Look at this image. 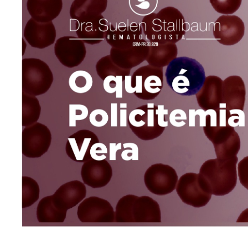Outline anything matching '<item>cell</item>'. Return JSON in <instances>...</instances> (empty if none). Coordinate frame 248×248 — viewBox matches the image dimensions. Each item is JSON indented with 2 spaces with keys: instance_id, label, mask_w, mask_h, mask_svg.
<instances>
[{
  "instance_id": "d4e9b609",
  "label": "cell",
  "mask_w": 248,
  "mask_h": 248,
  "mask_svg": "<svg viewBox=\"0 0 248 248\" xmlns=\"http://www.w3.org/2000/svg\"><path fill=\"white\" fill-rule=\"evenodd\" d=\"M108 6V0H74L70 8V18L80 21L102 15Z\"/></svg>"
},
{
  "instance_id": "83f0119b",
  "label": "cell",
  "mask_w": 248,
  "mask_h": 248,
  "mask_svg": "<svg viewBox=\"0 0 248 248\" xmlns=\"http://www.w3.org/2000/svg\"><path fill=\"white\" fill-rule=\"evenodd\" d=\"M67 211L60 209L53 203L52 196L40 200L37 208V217L39 222H64Z\"/></svg>"
},
{
  "instance_id": "1f68e13d",
  "label": "cell",
  "mask_w": 248,
  "mask_h": 248,
  "mask_svg": "<svg viewBox=\"0 0 248 248\" xmlns=\"http://www.w3.org/2000/svg\"><path fill=\"white\" fill-rule=\"evenodd\" d=\"M39 186L36 181L28 176L22 177V208L31 206L39 198Z\"/></svg>"
},
{
  "instance_id": "ba28073f",
  "label": "cell",
  "mask_w": 248,
  "mask_h": 248,
  "mask_svg": "<svg viewBox=\"0 0 248 248\" xmlns=\"http://www.w3.org/2000/svg\"><path fill=\"white\" fill-rule=\"evenodd\" d=\"M51 133L47 125L36 123L22 131V154L28 158H39L51 144Z\"/></svg>"
},
{
  "instance_id": "5b68a950",
  "label": "cell",
  "mask_w": 248,
  "mask_h": 248,
  "mask_svg": "<svg viewBox=\"0 0 248 248\" xmlns=\"http://www.w3.org/2000/svg\"><path fill=\"white\" fill-rule=\"evenodd\" d=\"M164 87V69L148 64L125 77L126 92L141 100L155 99Z\"/></svg>"
},
{
  "instance_id": "e0dca14e",
  "label": "cell",
  "mask_w": 248,
  "mask_h": 248,
  "mask_svg": "<svg viewBox=\"0 0 248 248\" xmlns=\"http://www.w3.org/2000/svg\"><path fill=\"white\" fill-rule=\"evenodd\" d=\"M246 89L244 80L239 76H231L223 80L222 105L220 108L229 110L244 111Z\"/></svg>"
},
{
  "instance_id": "60d3db41",
  "label": "cell",
  "mask_w": 248,
  "mask_h": 248,
  "mask_svg": "<svg viewBox=\"0 0 248 248\" xmlns=\"http://www.w3.org/2000/svg\"><path fill=\"white\" fill-rule=\"evenodd\" d=\"M187 116L183 110L177 109L172 111L169 115L170 124L176 127H181L185 124Z\"/></svg>"
},
{
  "instance_id": "7bdbcfd3",
  "label": "cell",
  "mask_w": 248,
  "mask_h": 248,
  "mask_svg": "<svg viewBox=\"0 0 248 248\" xmlns=\"http://www.w3.org/2000/svg\"><path fill=\"white\" fill-rule=\"evenodd\" d=\"M121 149V143H110V158L111 161L116 160V153L119 150Z\"/></svg>"
},
{
  "instance_id": "f1b7e54d",
  "label": "cell",
  "mask_w": 248,
  "mask_h": 248,
  "mask_svg": "<svg viewBox=\"0 0 248 248\" xmlns=\"http://www.w3.org/2000/svg\"><path fill=\"white\" fill-rule=\"evenodd\" d=\"M41 106L35 96L22 93V126L31 125L36 123L41 114Z\"/></svg>"
},
{
  "instance_id": "30bf717a",
  "label": "cell",
  "mask_w": 248,
  "mask_h": 248,
  "mask_svg": "<svg viewBox=\"0 0 248 248\" xmlns=\"http://www.w3.org/2000/svg\"><path fill=\"white\" fill-rule=\"evenodd\" d=\"M54 53L64 66L72 68L83 63L87 50L82 39L74 36H64L55 42Z\"/></svg>"
},
{
  "instance_id": "d6a6232c",
  "label": "cell",
  "mask_w": 248,
  "mask_h": 248,
  "mask_svg": "<svg viewBox=\"0 0 248 248\" xmlns=\"http://www.w3.org/2000/svg\"><path fill=\"white\" fill-rule=\"evenodd\" d=\"M137 196L128 195L121 198L116 206V222H132L131 212L133 202Z\"/></svg>"
},
{
  "instance_id": "9a60e30c",
  "label": "cell",
  "mask_w": 248,
  "mask_h": 248,
  "mask_svg": "<svg viewBox=\"0 0 248 248\" xmlns=\"http://www.w3.org/2000/svg\"><path fill=\"white\" fill-rule=\"evenodd\" d=\"M24 37L32 47L42 49L54 44L57 31L52 22H39L32 18L25 25Z\"/></svg>"
},
{
  "instance_id": "7c38bea8",
  "label": "cell",
  "mask_w": 248,
  "mask_h": 248,
  "mask_svg": "<svg viewBox=\"0 0 248 248\" xmlns=\"http://www.w3.org/2000/svg\"><path fill=\"white\" fill-rule=\"evenodd\" d=\"M244 22L235 15H222L217 19L214 27L215 39L225 46L239 43L245 35Z\"/></svg>"
},
{
  "instance_id": "3957f363",
  "label": "cell",
  "mask_w": 248,
  "mask_h": 248,
  "mask_svg": "<svg viewBox=\"0 0 248 248\" xmlns=\"http://www.w3.org/2000/svg\"><path fill=\"white\" fill-rule=\"evenodd\" d=\"M237 156L225 162H220L217 158L206 161L198 174L202 188L216 196L231 193L237 185Z\"/></svg>"
},
{
  "instance_id": "ffe728a7",
  "label": "cell",
  "mask_w": 248,
  "mask_h": 248,
  "mask_svg": "<svg viewBox=\"0 0 248 248\" xmlns=\"http://www.w3.org/2000/svg\"><path fill=\"white\" fill-rule=\"evenodd\" d=\"M164 25L167 42L177 43L183 39L187 26L185 18L179 9L166 7L157 13Z\"/></svg>"
},
{
  "instance_id": "b9f144b4",
  "label": "cell",
  "mask_w": 248,
  "mask_h": 248,
  "mask_svg": "<svg viewBox=\"0 0 248 248\" xmlns=\"http://www.w3.org/2000/svg\"><path fill=\"white\" fill-rule=\"evenodd\" d=\"M108 151L105 144L102 143H96L90 149V154L92 158L96 160H103L106 158L105 154H107Z\"/></svg>"
},
{
  "instance_id": "4dcf8cb0",
  "label": "cell",
  "mask_w": 248,
  "mask_h": 248,
  "mask_svg": "<svg viewBox=\"0 0 248 248\" xmlns=\"http://www.w3.org/2000/svg\"><path fill=\"white\" fill-rule=\"evenodd\" d=\"M93 79L92 76L84 70L75 72L69 79V87L75 93L83 94L92 89Z\"/></svg>"
},
{
  "instance_id": "f6af8a7d",
  "label": "cell",
  "mask_w": 248,
  "mask_h": 248,
  "mask_svg": "<svg viewBox=\"0 0 248 248\" xmlns=\"http://www.w3.org/2000/svg\"><path fill=\"white\" fill-rule=\"evenodd\" d=\"M25 42H24V40L23 39V55H24V53L25 52V48L27 47V44H25Z\"/></svg>"
},
{
  "instance_id": "f35d334b",
  "label": "cell",
  "mask_w": 248,
  "mask_h": 248,
  "mask_svg": "<svg viewBox=\"0 0 248 248\" xmlns=\"http://www.w3.org/2000/svg\"><path fill=\"white\" fill-rule=\"evenodd\" d=\"M124 151L121 153V158L124 160L138 161L139 160V148L137 145L133 143L123 144Z\"/></svg>"
},
{
  "instance_id": "6da1fadb",
  "label": "cell",
  "mask_w": 248,
  "mask_h": 248,
  "mask_svg": "<svg viewBox=\"0 0 248 248\" xmlns=\"http://www.w3.org/2000/svg\"><path fill=\"white\" fill-rule=\"evenodd\" d=\"M205 118L204 131L214 144L216 158L225 162L236 157L241 148V140L234 129L235 114L225 108L209 110Z\"/></svg>"
},
{
  "instance_id": "484cf974",
  "label": "cell",
  "mask_w": 248,
  "mask_h": 248,
  "mask_svg": "<svg viewBox=\"0 0 248 248\" xmlns=\"http://www.w3.org/2000/svg\"><path fill=\"white\" fill-rule=\"evenodd\" d=\"M178 48L176 43L165 44L149 42V53L146 62L149 64L158 68L168 66L177 57Z\"/></svg>"
},
{
  "instance_id": "4fadbf2b",
  "label": "cell",
  "mask_w": 248,
  "mask_h": 248,
  "mask_svg": "<svg viewBox=\"0 0 248 248\" xmlns=\"http://www.w3.org/2000/svg\"><path fill=\"white\" fill-rule=\"evenodd\" d=\"M118 25L109 23V29L105 39L111 47L118 49L130 48L143 39V30L141 25L136 22L130 25Z\"/></svg>"
},
{
  "instance_id": "9c48e42d",
  "label": "cell",
  "mask_w": 248,
  "mask_h": 248,
  "mask_svg": "<svg viewBox=\"0 0 248 248\" xmlns=\"http://www.w3.org/2000/svg\"><path fill=\"white\" fill-rule=\"evenodd\" d=\"M176 192L184 203L196 207L205 206L212 195L206 192L201 186L198 174L188 173L182 175L176 186Z\"/></svg>"
},
{
  "instance_id": "d590c367",
  "label": "cell",
  "mask_w": 248,
  "mask_h": 248,
  "mask_svg": "<svg viewBox=\"0 0 248 248\" xmlns=\"http://www.w3.org/2000/svg\"><path fill=\"white\" fill-rule=\"evenodd\" d=\"M125 77L109 76L103 80V87L106 93H116V98H122L123 81Z\"/></svg>"
},
{
  "instance_id": "ab89813d",
  "label": "cell",
  "mask_w": 248,
  "mask_h": 248,
  "mask_svg": "<svg viewBox=\"0 0 248 248\" xmlns=\"http://www.w3.org/2000/svg\"><path fill=\"white\" fill-rule=\"evenodd\" d=\"M237 169L241 184L248 190V156L239 162Z\"/></svg>"
},
{
  "instance_id": "f546056e",
  "label": "cell",
  "mask_w": 248,
  "mask_h": 248,
  "mask_svg": "<svg viewBox=\"0 0 248 248\" xmlns=\"http://www.w3.org/2000/svg\"><path fill=\"white\" fill-rule=\"evenodd\" d=\"M96 70L99 77L103 80L109 76L127 77L130 75L131 70L121 68L118 66L113 62L110 55H106L98 61L96 65Z\"/></svg>"
},
{
  "instance_id": "836d02e7",
  "label": "cell",
  "mask_w": 248,
  "mask_h": 248,
  "mask_svg": "<svg viewBox=\"0 0 248 248\" xmlns=\"http://www.w3.org/2000/svg\"><path fill=\"white\" fill-rule=\"evenodd\" d=\"M129 2L132 11L142 16L153 13L159 3L158 0H129Z\"/></svg>"
},
{
  "instance_id": "8d00e7d4",
  "label": "cell",
  "mask_w": 248,
  "mask_h": 248,
  "mask_svg": "<svg viewBox=\"0 0 248 248\" xmlns=\"http://www.w3.org/2000/svg\"><path fill=\"white\" fill-rule=\"evenodd\" d=\"M89 114L88 109L81 104H70L69 106V120L70 127H75L77 121L84 120Z\"/></svg>"
},
{
  "instance_id": "5bb4252c",
  "label": "cell",
  "mask_w": 248,
  "mask_h": 248,
  "mask_svg": "<svg viewBox=\"0 0 248 248\" xmlns=\"http://www.w3.org/2000/svg\"><path fill=\"white\" fill-rule=\"evenodd\" d=\"M149 53V42L143 38L132 46L126 49L111 48L113 62L121 68L132 69L146 60Z\"/></svg>"
},
{
  "instance_id": "8992f818",
  "label": "cell",
  "mask_w": 248,
  "mask_h": 248,
  "mask_svg": "<svg viewBox=\"0 0 248 248\" xmlns=\"http://www.w3.org/2000/svg\"><path fill=\"white\" fill-rule=\"evenodd\" d=\"M53 79L52 70L42 60H22V93L35 97L44 94L51 87Z\"/></svg>"
},
{
  "instance_id": "cb8c5ba5",
  "label": "cell",
  "mask_w": 248,
  "mask_h": 248,
  "mask_svg": "<svg viewBox=\"0 0 248 248\" xmlns=\"http://www.w3.org/2000/svg\"><path fill=\"white\" fill-rule=\"evenodd\" d=\"M27 7L32 18L39 22H52L63 8V0H28Z\"/></svg>"
},
{
  "instance_id": "52a82bcc",
  "label": "cell",
  "mask_w": 248,
  "mask_h": 248,
  "mask_svg": "<svg viewBox=\"0 0 248 248\" xmlns=\"http://www.w3.org/2000/svg\"><path fill=\"white\" fill-rule=\"evenodd\" d=\"M179 176L175 170L168 165L155 164L147 170L144 175L146 188L158 196L171 194L176 188Z\"/></svg>"
},
{
  "instance_id": "e575fe53",
  "label": "cell",
  "mask_w": 248,
  "mask_h": 248,
  "mask_svg": "<svg viewBox=\"0 0 248 248\" xmlns=\"http://www.w3.org/2000/svg\"><path fill=\"white\" fill-rule=\"evenodd\" d=\"M242 0H210L215 11L221 14L235 13L241 6Z\"/></svg>"
},
{
  "instance_id": "ee69618b",
  "label": "cell",
  "mask_w": 248,
  "mask_h": 248,
  "mask_svg": "<svg viewBox=\"0 0 248 248\" xmlns=\"http://www.w3.org/2000/svg\"><path fill=\"white\" fill-rule=\"evenodd\" d=\"M236 222L240 223H248V208L242 212Z\"/></svg>"
},
{
  "instance_id": "8fae6325",
  "label": "cell",
  "mask_w": 248,
  "mask_h": 248,
  "mask_svg": "<svg viewBox=\"0 0 248 248\" xmlns=\"http://www.w3.org/2000/svg\"><path fill=\"white\" fill-rule=\"evenodd\" d=\"M78 216L82 222H114L115 211L108 201L98 197H90L81 203Z\"/></svg>"
},
{
  "instance_id": "4316f807",
  "label": "cell",
  "mask_w": 248,
  "mask_h": 248,
  "mask_svg": "<svg viewBox=\"0 0 248 248\" xmlns=\"http://www.w3.org/2000/svg\"><path fill=\"white\" fill-rule=\"evenodd\" d=\"M140 24L146 39L150 43L161 44L168 43L164 24L157 14L153 13L144 16Z\"/></svg>"
},
{
  "instance_id": "44dd1931",
  "label": "cell",
  "mask_w": 248,
  "mask_h": 248,
  "mask_svg": "<svg viewBox=\"0 0 248 248\" xmlns=\"http://www.w3.org/2000/svg\"><path fill=\"white\" fill-rule=\"evenodd\" d=\"M86 194L84 184L75 180L61 186L52 196L55 206L60 209L68 211L83 201Z\"/></svg>"
},
{
  "instance_id": "277c9868",
  "label": "cell",
  "mask_w": 248,
  "mask_h": 248,
  "mask_svg": "<svg viewBox=\"0 0 248 248\" xmlns=\"http://www.w3.org/2000/svg\"><path fill=\"white\" fill-rule=\"evenodd\" d=\"M168 110L164 105L148 104L132 111L128 117L130 128L134 135L143 140L158 138L163 134L168 121L165 116Z\"/></svg>"
},
{
  "instance_id": "7a4b0ae2",
  "label": "cell",
  "mask_w": 248,
  "mask_h": 248,
  "mask_svg": "<svg viewBox=\"0 0 248 248\" xmlns=\"http://www.w3.org/2000/svg\"><path fill=\"white\" fill-rule=\"evenodd\" d=\"M165 77L169 87L183 96L196 95L206 78L205 69L198 61L186 57L172 61L166 67Z\"/></svg>"
},
{
  "instance_id": "d6986e66",
  "label": "cell",
  "mask_w": 248,
  "mask_h": 248,
  "mask_svg": "<svg viewBox=\"0 0 248 248\" xmlns=\"http://www.w3.org/2000/svg\"><path fill=\"white\" fill-rule=\"evenodd\" d=\"M81 174L84 184L96 189L107 185L112 178L113 172L108 161L92 158L84 163Z\"/></svg>"
},
{
  "instance_id": "603a6c76",
  "label": "cell",
  "mask_w": 248,
  "mask_h": 248,
  "mask_svg": "<svg viewBox=\"0 0 248 248\" xmlns=\"http://www.w3.org/2000/svg\"><path fill=\"white\" fill-rule=\"evenodd\" d=\"M132 222H161L160 207L149 196H136L132 208Z\"/></svg>"
},
{
  "instance_id": "2e32d148",
  "label": "cell",
  "mask_w": 248,
  "mask_h": 248,
  "mask_svg": "<svg viewBox=\"0 0 248 248\" xmlns=\"http://www.w3.org/2000/svg\"><path fill=\"white\" fill-rule=\"evenodd\" d=\"M99 142L98 137L92 131L82 130L68 138L66 151L69 157L78 163H85L92 159L90 151L92 146Z\"/></svg>"
},
{
  "instance_id": "ac0fdd59",
  "label": "cell",
  "mask_w": 248,
  "mask_h": 248,
  "mask_svg": "<svg viewBox=\"0 0 248 248\" xmlns=\"http://www.w3.org/2000/svg\"><path fill=\"white\" fill-rule=\"evenodd\" d=\"M109 23L102 15L76 21L75 31L78 37L91 45L99 44L105 39Z\"/></svg>"
},
{
  "instance_id": "7402d4cb",
  "label": "cell",
  "mask_w": 248,
  "mask_h": 248,
  "mask_svg": "<svg viewBox=\"0 0 248 248\" xmlns=\"http://www.w3.org/2000/svg\"><path fill=\"white\" fill-rule=\"evenodd\" d=\"M222 83L223 80L216 76L206 78L203 86L196 94L197 102L202 110H216L220 108Z\"/></svg>"
},
{
  "instance_id": "74e56055",
  "label": "cell",
  "mask_w": 248,
  "mask_h": 248,
  "mask_svg": "<svg viewBox=\"0 0 248 248\" xmlns=\"http://www.w3.org/2000/svg\"><path fill=\"white\" fill-rule=\"evenodd\" d=\"M108 121L109 115L103 109L94 110L89 116L90 123L96 127H102L108 123Z\"/></svg>"
}]
</instances>
